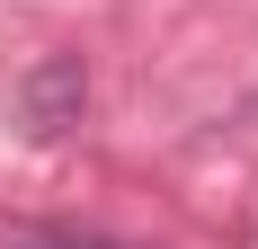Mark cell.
<instances>
[{
    "label": "cell",
    "instance_id": "6da1fadb",
    "mask_svg": "<svg viewBox=\"0 0 258 249\" xmlns=\"http://www.w3.org/2000/svg\"><path fill=\"white\" fill-rule=\"evenodd\" d=\"M80 107H89V72H80V53H45V63L18 80V125L36 134V143H62V134L80 125Z\"/></svg>",
    "mask_w": 258,
    "mask_h": 249
},
{
    "label": "cell",
    "instance_id": "7a4b0ae2",
    "mask_svg": "<svg viewBox=\"0 0 258 249\" xmlns=\"http://www.w3.org/2000/svg\"><path fill=\"white\" fill-rule=\"evenodd\" d=\"M9 249H125V240H98V231H9Z\"/></svg>",
    "mask_w": 258,
    "mask_h": 249
}]
</instances>
